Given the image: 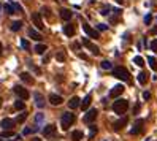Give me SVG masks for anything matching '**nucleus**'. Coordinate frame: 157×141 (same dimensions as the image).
<instances>
[{"label": "nucleus", "instance_id": "nucleus-47", "mask_svg": "<svg viewBox=\"0 0 157 141\" xmlns=\"http://www.w3.org/2000/svg\"><path fill=\"white\" fill-rule=\"evenodd\" d=\"M32 141H41V140H40V138H33Z\"/></svg>", "mask_w": 157, "mask_h": 141}, {"label": "nucleus", "instance_id": "nucleus-9", "mask_svg": "<svg viewBox=\"0 0 157 141\" xmlns=\"http://www.w3.org/2000/svg\"><path fill=\"white\" fill-rule=\"evenodd\" d=\"M143 125H144V120L143 119H138L135 122V125H133V128L130 130V135H138V133H141V130H143Z\"/></svg>", "mask_w": 157, "mask_h": 141}, {"label": "nucleus", "instance_id": "nucleus-7", "mask_svg": "<svg viewBox=\"0 0 157 141\" xmlns=\"http://www.w3.org/2000/svg\"><path fill=\"white\" fill-rule=\"evenodd\" d=\"M14 124H16V120L10 119V117H5V119H2V122H0V127H2L3 130H13Z\"/></svg>", "mask_w": 157, "mask_h": 141}, {"label": "nucleus", "instance_id": "nucleus-38", "mask_svg": "<svg viewBox=\"0 0 157 141\" xmlns=\"http://www.w3.org/2000/svg\"><path fill=\"white\" fill-rule=\"evenodd\" d=\"M35 130H37V128H24V130H22V135H30V133L35 132Z\"/></svg>", "mask_w": 157, "mask_h": 141}, {"label": "nucleus", "instance_id": "nucleus-43", "mask_svg": "<svg viewBox=\"0 0 157 141\" xmlns=\"http://www.w3.org/2000/svg\"><path fill=\"white\" fill-rule=\"evenodd\" d=\"M140 108H141V105H140V103H136V105H135V108H133V114H138Z\"/></svg>", "mask_w": 157, "mask_h": 141}, {"label": "nucleus", "instance_id": "nucleus-16", "mask_svg": "<svg viewBox=\"0 0 157 141\" xmlns=\"http://www.w3.org/2000/svg\"><path fill=\"white\" fill-rule=\"evenodd\" d=\"M33 98H35V105H37L38 108H45V105H46V103H45V98H43V95H41L40 92L35 94Z\"/></svg>", "mask_w": 157, "mask_h": 141}, {"label": "nucleus", "instance_id": "nucleus-10", "mask_svg": "<svg viewBox=\"0 0 157 141\" xmlns=\"http://www.w3.org/2000/svg\"><path fill=\"white\" fill-rule=\"evenodd\" d=\"M32 21H33V24L37 29H40L43 30L45 29V26H43V21H41V16H40V13H32Z\"/></svg>", "mask_w": 157, "mask_h": 141}, {"label": "nucleus", "instance_id": "nucleus-17", "mask_svg": "<svg viewBox=\"0 0 157 141\" xmlns=\"http://www.w3.org/2000/svg\"><path fill=\"white\" fill-rule=\"evenodd\" d=\"M49 101H51V105L57 106V105H60L62 101H64V98H62L60 95H57V94H51V95H49Z\"/></svg>", "mask_w": 157, "mask_h": 141}, {"label": "nucleus", "instance_id": "nucleus-27", "mask_svg": "<svg viewBox=\"0 0 157 141\" xmlns=\"http://www.w3.org/2000/svg\"><path fill=\"white\" fill-rule=\"evenodd\" d=\"M0 138H14V132L13 130H3L0 133Z\"/></svg>", "mask_w": 157, "mask_h": 141}, {"label": "nucleus", "instance_id": "nucleus-37", "mask_svg": "<svg viewBox=\"0 0 157 141\" xmlns=\"http://www.w3.org/2000/svg\"><path fill=\"white\" fill-rule=\"evenodd\" d=\"M151 49L154 51V52H157V38H156V40H152V41H151Z\"/></svg>", "mask_w": 157, "mask_h": 141}, {"label": "nucleus", "instance_id": "nucleus-30", "mask_svg": "<svg viewBox=\"0 0 157 141\" xmlns=\"http://www.w3.org/2000/svg\"><path fill=\"white\" fill-rule=\"evenodd\" d=\"M26 119H27V113H26V111H22L21 114H19V116L16 117V122H19V124H21V122H24Z\"/></svg>", "mask_w": 157, "mask_h": 141}, {"label": "nucleus", "instance_id": "nucleus-11", "mask_svg": "<svg viewBox=\"0 0 157 141\" xmlns=\"http://www.w3.org/2000/svg\"><path fill=\"white\" fill-rule=\"evenodd\" d=\"M83 29H84V32L87 33L91 38H99V37H100V35H99V32H97L95 29H92V27L89 26V24H83Z\"/></svg>", "mask_w": 157, "mask_h": 141}, {"label": "nucleus", "instance_id": "nucleus-29", "mask_svg": "<svg viewBox=\"0 0 157 141\" xmlns=\"http://www.w3.org/2000/svg\"><path fill=\"white\" fill-rule=\"evenodd\" d=\"M100 67H102L103 70H111V68H113V65H111V62H109V60H102Z\"/></svg>", "mask_w": 157, "mask_h": 141}, {"label": "nucleus", "instance_id": "nucleus-25", "mask_svg": "<svg viewBox=\"0 0 157 141\" xmlns=\"http://www.w3.org/2000/svg\"><path fill=\"white\" fill-rule=\"evenodd\" d=\"M72 140L73 141H81V140H83V132H81V130L72 132Z\"/></svg>", "mask_w": 157, "mask_h": 141}, {"label": "nucleus", "instance_id": "nucleus-36", "mask_svg": "<svg viewBox=\"0 0 157 141\" xmlns=\"http://www.w3.org/2000/svg\"><path fill=\"white\" fill-rule=\"evenodd\" d=\"M56 59H57L59 62H64V60H65V54H64V52H57V54H56Z\"/></svg>", "mask_w": 157, "mask_h": 141}, {"label": "nucleus", "instance_id": "nucleus-49", "mask_svg": "<svg viewBox=\"0 0 157 141\" xmlns=\"http://www.w3.org/2000/svg\"><path fill=\"white\" fill-rule=\"evenodd\" d=\"M0 52H2V43H0Z\"/></svg>", "mask_w": 157, "mask_h": 141}, {"label": "nucleus", "instance_id": "nucleus-28", "mask_svg": "<svg viewBox=\"0 0 157 141\" xmlns=\"http://www.w3.org/2000/svg\"><path fill=\"white\" fill-rule=\"evenodd\" d=\"M3 10L6 11V14H14V13H16V10H14L13 3H6V5L3 6Z\"/></svg>", "mask_w": 157, "mask_h": 141}, {"label": "nucleus", "instance_id": "nucleus-39", "mask_svg": "<svg viewBox=\"0 0 157 141\" xmlns=\"http://www.w3.org/2000/svg\"><path fill=\"white\" fill-rule=\"evenodd\" d=\"M97 29H99L100 32H105V30L108 29V26L107 24H99V26H97Z\"/></svg>", "mask_w": 157, "mask_h": 141}, {"label": "nucleus", "instance_id": "nucleus-40", "mask_svg": "<svg viewBox=\"0 0 157 141\" xmlns=\"http://www.w3.org/2000/svg\"><path fill=\"white\" fill-rule=\"evenodd\" d=\"M151 21H152V16H151V14H146V16H144V22L149 26V24H151Z\"/></svg>", "mask_w": 157, "mask_h": 141}, {"label": "nucleus", "instance_id": "nucleus-18", "mask_svg": "<svg viewBox=\"0 0 157 141\" xmlns=\"http://www.w3.org/2000/svg\"><path fill=\"white\" fill-rule=\"evenodd\" d=\"M60 18L64 19V21H70V19L73 18V13L70 10H67V8H62L60 10Z\"/></svg>", "mask_w": 157, "mask_h": 141}, {"label": "nucleus", "instance_id": "nucleus-46", "mask_svg": "<svg viewBox=\"0 0 157 141\" xmlns=\"http://www.w3.org/2000/svg\"><path fill=\"white\" fill-rule=\"evenodd\" d=\"M151 33H157V27H154V29L151 30Z\"/></svg>", "mask_w": 157, "mask_h": 141}, {"label": "nucleus", "instance_id": "nucleus-45", "mask_svg": "<svg viewBox=\"0 0 157 141\" xmlns=\"http://www.w3.org/2000/svg\"><path fill=\"white\" fill-rule=\"evenodd\" d=\"M43 13H45L48 18H51V13H49V10H48V8H43Z\"/></svg>", "mask_w": 157, "mask_h": 141}, {"label": "nucleus", "instance_id": "nucleus-32", "mask_svg": "<svg viewBox=\"0 0 157 141\" xmlns=\"http://www.w3.org/2000/svg\"><path fill=\"white\" fill-rule=\"evenodd\" d=\"M148 62H149V65H151L152 70H157V60L154 57H148Z\"/></svg>", "mask_w": 157, "mask_h": 141}, {"label": "nucleus", "instance_id": "nucleus-24", "mask_svg": "<svg viewBox=\"0 0 157 141\" xmlns=\"http://www.w3.org/2000/svg\"><path fill=\"white\" fill-rule=\"evenodd\" d=\"M91 101H92V95L89 94V95H86V97H84V100L81 101V108H83V109H87V108H89V105H91Z\"/></svg>", "mask_w": 157, "mask_h": 141}, {"label": "nucleus", "instance_id": "nucleus-31", "mask_svg": "<svg viewBox=\"0 0 157 141\" xmlns=\"http://www.w3.org/2000/svg\"><path fill=\"white\" fill-rule=\"evenodd\" d=\"M133 62H135L138 67H143V65H144V59L141 57V56H136L135 59H133Z\"/></svg>", "mask_w": 157, "mask_h": 141}, {"label": "nucleus", "instance_id": "nucleus-12", "mask_svg": "<svg viewBox=\"0 0 157 141\" xmlns=\"http://www.w3.org/2000/svg\"><path fill=\"white\" fill-rule=\"evenodd\" d=\"M127 122H129V119L127 117H122V119H119V120H116L114 124H113V128H114L116 132H119V130H122V128L127 125Z\"/></svg>", "mask_w": 157, "mask_h": 141}, {"label": "nucleus", "instance_id": "nucleus-34", "mask_svg": "<svg viewBox=\"0 0 157 141\" xmlns=\"http://www.w3.org/2000/svg\"><path fill=\"white\" fill-rule=\"evenodd\" d=\"M21 46H22V48H24L26 51L30 49V45H29V41H27L26 38H22V40H21Z\"/></svg>", "mask_w": 157, "mask_h": 141}, {"label": "nucleus", "instance_id": "nucleus-13", "mask_svg": "<svg viewBox=\"0 0 157 141\" xmlns=\"http://www.w3.org/2000/svg\"><path fill=\"white\" fill-rule=\"evenodd\" d=\"M81 106V100H80V97H72L68 101V108L70 109H76V108H80Z\"/></svg>", "mask_w": 157, "mask_h": 141}, {"label": "nucleus", "instance_id": "nucleus-44", "mask_svg": "<svg viewBox=\"0 0 157 141\" xmlns=\"http://www.w3.org/2000/svg\"><path fill=\"white\" fill-rule=\"evenodd\" d=\"M143 98L144 100H149V98H151V94H149V92H143Z\"/></svg>", "mask_w": 157, "mask_h": 141}, {"label": "nucleus", "instance_id": "nucleus-3", "mask_svg": "<svg viewBox=\"0 0 157 141\" xmlns=\"http://www.w3.org/2000/svg\"><path fill=\"white\" fill-rule=\"evenodd\" d=\"M129 108V101L124 100V98H117L114 103H113V111L116 113V114H124L125 111H127Z\"/></svg>", "mask_w": 157, "mask_h": 141}, {"label": "nucleus", "instance_id": "nucleus-8", "mask_svg": "<svg viewBox=\"0 0 157 141\" xmlns=\"http://www.w3.org/2000/svg\"><path fill=\"white\" fill-rule=\"evenodd\" d=\"M122 92H124V86L122 84H117V86H114V87L109 91V97H111V98H117V97H119Z\"/></svg>", "mask_w": 157, "mask_h": 141}, {"label": "nucleus", "instance_id": "nucleus-52", "mask_svg": "<svg viewBox=\"0 0 157 141\" xmlns=\"http://www.w3.org/2000/svg\"><path fill=\"white\" fill-rule=\"evenodd\" d=\"M0 8H2V5H0Z\"/></svg>", "mask_w": 157, "mask_h": 141}, {"label": "nucleus", "instance_id": "nucleus-4", "mask_svg": "<svg viewBox=\"0 0 157 141\" xmlns=\"http://www.w3.org/2000/svg\"><path fill=\"white\" fill-rule=\"evenodd\" d=\"M13 92L16 94L21 100H27V98H29V91H27L26 87H22V86H14Z\"/></svg>", "mask_w": 157, "mask_h": 141}, {"label": "nucleus", "instance_id": "nucleus-50", "mask_svg": "<svg viewBox=\"0 0 157 141\" xmlns=\"http://www.w3.org/2000/svg\"><path fill=\"white\" fill-rule=\"evenodd\" d=\"M0 106H2V98H0Z\"/></svg>", "mask_w": 157, "mask_h": 141}, {"label": "nucleus", "instance_id": "nucleus-14", "mask_svg": "<svg viewBox=\"0 0 157 141\" xmlns=\"http://www.w3.org/2000/svg\"><path fill=\"white\" fill-rule=\"evenodd\" d=\"M54 133H56V125H53V124L45 125V128H43V135L45 136H53Z\"/></svg>", "mask_w": 157, "mask_h": 141}, {"label": "nucleus", "instance_id": "nucleus-42", "mask_svg": "<svg viewBox=\"0 0 157 141\" xmlns=\"http://www.w3.org/2000/svg\"><path fill=\"white\" fill-rule=\"evenodd\" d=\"M13 6H14V10H16L18 13H22V8H21V5H18V3H14V2H13Z\"/></svg>", "mask_w": 157, "mask_h": 141}, {"label": "nucleus", "instance_id": "nucleus-26", "mask_svg": "<svg viewBox=\"0 0 157 141\" xmlns=\"http://www.w3.org/2000/svg\"><path fill=\"white\" fill-rule=\"evenodd\" d=\"M14 109H18V111H24V109H26V103L19 98L18 101H14Z\"/></svg>", "mask_w": 157, "mask_h": 141}, {"label": "nucleus", "instance_id": "nucleus-35", "mask_svg": "<svg viewBox=\"0 0 157 141\" xmlns=\"http://www.w3.org/2000/svg\"><path fill=\"white\" fill-rule=\"evenodd\" d=\"M43 119H45V114H41V113H38V114L35 116V120H37V124H41Z\"/></svg>", "mask_w": 157, "mask_h": 141}, {"label": "nucleus", "instance_id": "nucleus-2", "mask_svg": "<svg viewBox=\"0 0 157 141\" xmlns=\"http://www.w3.org/2000/svg\"><path fill=\"white\" fill-rule=\"evenodd\" d=\"M73 122H75V114H73V113L67 111V113L62 114V117H60V125H62V128H64V130H68V128L73 125Z\"/></svg>", "mask_w": 157, "mask_h": 141}, {"label": "nucleus", "instance_id": "nucleus-51", "mask_svg": "<svg viewBox=\"0 0 157 141\" xmlns=\"http://www.w3.org/2000/svg\"><path fill=\"white\" fill-rule=\"evenodd\" d=\"M10 141H14V140H10Z\"/></svg>", "mask_w": 157, "mask_h": 141}, {"label": "nucleus", "instance_id": "nucleus-5", "mask_svg": "<svg viewBox=\"0 0 157 141\" xmlns=\"http://www.w3.org/2000/svg\"><path fill=\"white\" fill-rule=\"evenodd\" d=\"M97 114H99V111H97L95 108H92V109H89L87 113H86V116L83 117V120L86 124H92L94 120H95V117H97Z\"/></svg>", "mask_w": 157, "mask_h": 141}, {"label": "nucleus", "instance_id": "nucleus-15", "mask_svg": "<svg viewBox=\"0 0 157 141\" xmlns=\"http://www.w3.org/2000/svg\"><path fill=\"white\" fill-rule=\"evenodd\" d=\"M19 78H21V79L24 81L26 84H29V86H32V84L35 83V79H33V78L30 76V75H29V73H27V72H22L21 75H19Z\"/></svg>", "mask_w": 157, "mask_h": 141}, {"label": "nucleus", "instance_id": "nucleus-19", "mask_svg": "<svg viewBox=\"0 0 157 141\" xmlns=\"http://www.w3.org/2000/svg\"><path fill=\"white\" fill-rule=\"evenodd\" d=\"M64 33L67 37H73L75 35V26L73 24H65L64 26Z\"/></svg>", "mask_w": 157, "mask_h": 141}, {"label": "nucleus", "instance_id": "nucleus-48", "mask_svg": "<svg viewBox=\"0 0 157 141\" xmlns=\"http://www.w3.org/2000/svg\"><path fill=\"white\" fill-rule=\"evenodd\" d=\"M116 2H117V3H121V5H122V0H116Z\"/></svg>", "mask_w": 157, "mask_h": 141}, {"label": "nucleus", "instance_id": "nucleus-6", "mask_svg": "<svg viewBox=\"0 0 157 141\" xmlns=\"http://www.w3.org/2000/svg\"><path fill=\"white\" fill-rule=\"evenodd\" d=\"M83 45H84V46H86V48H87L89 51H91V52L94 54V56H99V54H100V49H99V46H95L92 41H89L87 38H83Z\"/></svg>", "mask_w": 157, "mask_h": 141}, {"label": "nucleus", "instance_id": "nucleus-20", "mask_svg": "<svg viewBox=\"0 0 157 141\" xmlns=\"http://www.w3.org/2000/svg\"><path fill=\"white\" fill-rule=\"evenodd\" d=\"M29 37L32 38V40H37V41H41V40H43L41 33H38L35 29H29Z\"/></svg>", "mask_w": 157, "mask_h": 141}, {"label": "nucleus", "instance_id": "nucleus-33", "mask_svg": "<svg viewBox=\"0 0 157 141\" xmlns=\"http://www.w3.org/2000/svg\"><path fill=\"white\" fill-rule=\"evenodd\" d=\"M89 128H91V132H89V140H92L94 136L97 135V127H95V125H91Z\"/></svg>", "mask_w": 157, "mask_h": 141}, {"label": "nucleus", "instance_id": "nucleus-22", "mask_svg": "<svg viewBox=\"0 0 157 141\" xmlns=\"http://www.w3.org/2000/svg\"><path fill=\"white\" fill-rule=\"evenodd\" d=\"M148 79H149V75H148L146 72H141L140 75H138V83H140L141 86L146 84V83H148Z\"/></svg>", "mask_w": 157, "mask_h": 141}, {"label": "nucleus", "instance_id": "nucleus-41", "mask_svg": "<svg viewBox=\"0 0 157 141\" xmlns=\"http://www.w3.org/2000/svg\"><path fill=\"white\" fill-rule=\"evenodd\" d=\"M109 10H111V8H109V6H105V8L102 10V14H103V16H108V14H109L108 11H109Z\"/></svg>", "mask_w": 157, "mask_h": 141}, {"label": "nucleus", "instance_id": "nucleus-1", "mask_svg": "<svg viewBox=\"0 0 157 141\" xmlns=\"http://www.w3.org/2000/svg\"><path fill=\"white\" fill-rule=\"evenodd\" d=\"M113 76H116L117 79H121V81H125V83L130 81V73H129V70L124 68V67H116V68H113Z\"/></svg>", "mask_w": 157, "mask_h": 141}, {"label": "nucleus", "instance_id": "nucleus-23", "mask_svg": "<svg viewBox=\"0 0 157 141\" xmlns=\"http://www.w3.org/2000/svg\"><path fill=\"white\" fill-rule=\"evenodd\" d=\"M46 49H48V46L43 45V43H38V45L33 48V51H35L37 54H45V52H46Z\"/></svg>", "mask_w": 157, "mask_h": 141}, {"label": "nucleus", "instance_id": "nucleus-21", "mask_svg": "<svg viewBox=\"0 0 157 141\" xmlns=\"http://www.w3.org/2000/svg\"><path fill=\"white\" fill-rule=\"evenodd\" d=\"M22 26H24V24H22V21H13L10 24V29L13 30V32H18V30L22 29Z\"/></svg>", "mask_w": 157, "mask_h": 141}]
</instances>
